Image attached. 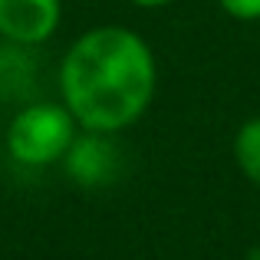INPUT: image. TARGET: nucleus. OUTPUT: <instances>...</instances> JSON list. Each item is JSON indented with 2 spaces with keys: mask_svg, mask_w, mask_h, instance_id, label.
Instances as JSON below:
<instances>
[{
  "mask_svg": "<svg viewBox=\"0 0 260 260\" xmlns=\"http://www.w3.org/2000/svg\"><path fill=\"white\" fill-rule=\"evenodd\" d=\"M128 4H135V7H165V4H172V0H128Z\"/></svg>",
  "mask_w": 260,
  "mask_h": 260,
  "instance_id": "obj_7",
  "label": "nucleus"
},
{
  "mask_svg": "<svg viewBox=\"0 0 260 260\" xmlns=\"http://www.w3.org/2000/svg\"><path fill=\"white\" fill-rule=\"evenodd\" d=\"M158 66L135 30L95 26L66 50L59 66L63 106L86 132H119L152 106Z\"/></svg>",
  "mask_w": 260,
  "mask_h": 260,
  "instance_id": "obj_1",
  "label": "nucleus"
},
{
  "mask_svg": "<svg viewBox=\"0 0 260 260\" xmlns=\"http://www.w3.org/2000/svg\"><path fill=\"white\" fill-rule=\"evenodd\" d=\"M59 17V0H0V37L17 46H37L56 33Z\"/></svg>",
  "mask_w": 260,
  "mask_h": 260,
  "instance_id": "obj_3",
  "label": "nucleus"
},
{
  "mask_svg": "<svg viewBox=\"0 0 260 260\" xmlns=\"http://www.w3.org/2000/svg\"><path fill=\"white\" fill-rule=\"evenodd\" d=\"M73 112L63 102H30L13 115L7 128V148L13 161L26 168H46L53 161H63L76 139Z\"/></svg>",
  "mask_w": 260,
  "mask_h": 260,
  "instance_id": "obj_2",
  "label": "nucleus"
},
{
  "mask_svg": "<svg viewBox=\"0 0 260 260\" xmlns=\"http://www.w3.org/2000/svg\"><path fill=\"white\" fill-rule=\"evenodd\" d=\"M63 161H66V172H70L73 181L86 184V188L112 181L115 168H119V155H115V145L109 142L106 132L76 135Z\"/></svg>",
  "mask_w": 260,
  "mask_h": 260,
  "instance_id": "obj_4",
  "label": "nucleus"
},
{
  "mask_svg": "<svg viewBox=\"0 0 260 260\" xmlns=\"http://www.w3.org/2000/svg\"><path fill=\"white\" fill-rule=\"evenodd\" d=\"M234 161L247 181L260 188V115L247 119L234 135Z\"/></svg>",
  "mask_w": 260,
  "mask_h": 260,
  "instance_id": "obj_5",
  "label": "nucleus"
},
{
  "mask_svg": "<svg viewBox=\"0 0 260 260\" xmlns=\"http://www.w3.org/2000/svg\"><path fill=\"white\" fill-rule=\"evenodd\" d=\"M217 4H221V10L228 13V17H234V20H244V23L260 20V0H217Z\"/></svg>",
  "mask_w": 260,
  "mask_h": 260,
  "instance_id": "obj_6",
  "label": "nucleus"
}]
</instances>
